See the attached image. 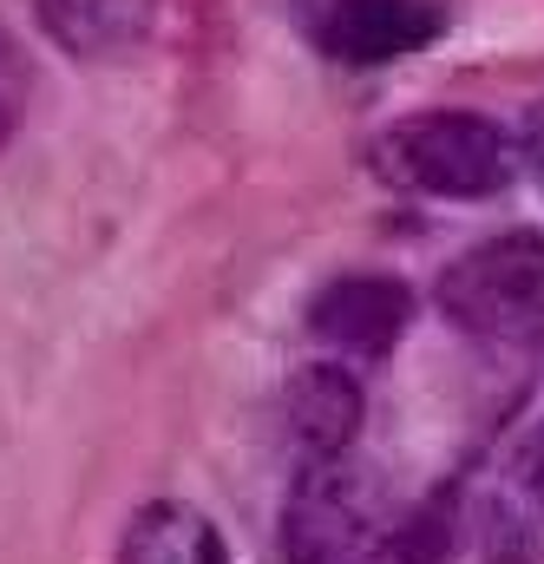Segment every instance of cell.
Listing matches in <instances>:
<instances>
[{"label": "cell", "mask_w": 544, "mask_h": 564, "mask_svg": "<svg viewBox=\"0 0 544 564\" xmlns=\"http://www.w3.org/2000/svg\"><path fill=\"white\" fill-rule=\"evenodd\" d=\"M394 545L388 486L355 459H315L295 466L289 506H282V558L289 564H381Z\"/></svg>", "instance_id": "cell-1"}, {"label": "cell", "mask_w": 544, "mask_h": 564, "mask_svg": "<svg viewBox=\"0 0 544 564\" xmlns=\"http://www.w3.org/2000/svg\"><path fill=\"white\" fill-rule=\"evenodd\" d=\"M374 164L420 197H453V204H479L499 197L519 171L512 139L479 119V112H413L401 126H388L374 144Z\"/></svg>", "instance_id": "cell-2"}, {"label": "cell", "mask_w": 544, "mask_h": 564, "mask_svg": "<svg viewBox=\"0 0 544 564\" xmlns=\"http://www.w3.org/2000/svg\"><path fill=\"white\" fill-rule=\"evenodd\" d=\"M439 315L492 348H519L544 335V237L538 230H505L472 243L459 263L439 276Z\"/></svg>", "instance_id": "cell-3"}, {"label": "cell", "mask_w": 544, "mask_h": 564, "mask_svg": "<svg viewBox=\"0 0 544 564\" xmlns=\"http://www.w3.org/2000/svg\"><path fill=\"white\" fill-rule=\"evenodd\" d=\"M479 558L544 564V421L492 459V479L479 492Z\"/></svg>", "instance_id": "cell-4"}, {"label": "cell", "mask_w": 544, "mask_h": 564, "mask_svg": "<svg viewBox=\"0 0 544 564\" xmlns=\"http://www.w3.org/2000/svg\"><path fill=\"white\" fill-rule=\"evenodd\" d=\"M446 33V0H328L322 46L348 66H388Z\"/></svg>", "instance_id": "cell-5"}, {"label": "cell", "mask_w": 544, "mask_h": 564, "mask_svg": "<svg viewBox=\"0 0 544 564\" xmlns=\"http://www.w3.org/2000/svg\"><path fill=\"white\" fill-rule=\"evenodd\" d=\"M407 322H413V295L407 282L394 276H341L328 282L315 295V308H308L315 341L335 348V355H361V361H381L401 341Z\"/></svg>", "instance_id": "cell-6"}, {"label": "cell", "mask_w": 544, "mask_h": 564, "mask_svg": "<svg viewBox=\"0 0 544 564\" xmlns=\"http://www.w3.org/2000/svg\"><path fill=\"white\" fill-rule=\"evenodd\" d=\"M361 433V388L355 375L341 368H302L289 388H282V440L295 453V466H315V459H341Z\"/></svg>", "instance_id": "cell-7"}, {"label": "cell", "mask_w": 544, "mask_h": 564, "mask_svg": "<svg viewBox=\"0 0 544 564\" xmlns=\"http://www.w3.org/2000/svg\"><path fill=\"white\" fill-rule=\"evenodd\" d=\"M157 20V0H40V26L79 53V59H106V53H126L151 33Z\"/></svg>", "instance_id": "cell-8"}, {"label": "cell", "mask_w": 544, "mask_h": 564, "mask_svg": "<svg viewBox=\"0 0 544 564\" xmlns=\"http://www.w3.org/2000/svg\"><path fill=\"white\" fill-rule=\"evenodd\" d=\"M119 564H230V545H224V532L197 506L157 499V506H144L126 525Z\"/></svg>", "instance_id": "cell-9"}, {"label": "cell", "mask_w": 544, "mask_h": 564, "mask_svg": "<svg viewBox=\"0 0 544 564\" xmlns=\"http://www.w3.org/2000/svg\"><path fill=\"white\" fill-rule=\"evenodd\" d=\"M20 112H26V59H20V46L0 33V151L13 139Z\"/></svg>", "instance_id": "cell-10"}, {"label": "cell", "mask_w": 544, "mask_h": 564, "mask_svg": "<svg viewBox=\"0 0 544 564\" xmlns=\"http://www.w3.org/2000/svg\"><path fill=\"white\" fill-rule=\"evenodd\" d=\"M525 164H532V177L544 184V106L525 119Z\"/></svg>", "instance_id": "cell-11"}]
</instances>
